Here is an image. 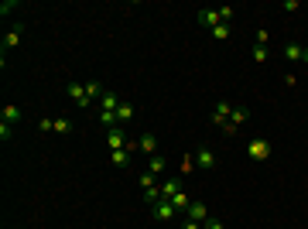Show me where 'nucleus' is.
<instances>
[{"label":"nucleus","instance_id":"19","mask_svg":"<svg viewBox=\"0 0 308 229\" xmlns=\"http://www.w3.org/2000/svg\"><path fill=\"white\" fill-rule=\"evenodd\" d=\"M164 168H168V158H161V154H154V158H151V168H148V171H151V174H161Z\"/></svg>","mask_w":308,"mask_h":229},{"label":"nucleus","instance_id":"14","mask_svg":"<svg viewBox=\"0 0 308 229\" xmlns=\"http://www.w3.org/2000/svg\"><path fill=\"white\" fill-rule=\"evenodd\" d=\"M116 123H120V120H116V113H113V110H100V126H106V130H113Z\"/></svg>","mask_w":308,"mask_h":229},{"label":"nucleus","instance_id":"1","mask_svg":"<svg viewBox=\"0 0 308 229\" xmlns=\"http://www.w3.org/2000/svg\"><path fill=\"white\" fill-rule=\"evenodd\" d=\"M151 216L158 219V222H175L178 209L171 206V198H161V202H154V206H151Z\"/></svg>","mask_w":308,"mask_h":229},{"label":"nucleus","instance_id":"17","mask_svg":"<svg viewBox=\"0 0 308 229\" xmlns=\"http://www.w3.org/2000/svg\"><path fill=\"white\" fill-rule=\"evenodd\" d=\"M247 116H250V110H247V106H233V113H229V123L240 126L243 120H247Z\"/></svg>","mask_w":308,"mask_h":229},{"label":"nucleus","instance_id":"21","mask_svg":"<svg viewBox=\"0 0 308 229\" xmlns=\"http://www.w3.org/2000/svg\"><path fill=\"white\" fill-rule=\"evenodd\" d=\"M212 38L226 41V38H229V24H216V28H212Z\"/></svg>","mask_w":308,"mask_h":229},{"label":"nucleus","instance_id":"30","mask_svg":"<svg viewBox=\"0 0 308 229\" xmlns=\"http://www.w3.org/2000/svg\"><path fill=\"white\" fill-rule=\"evenodd\" d=\"M11 134H14L11 123H0V137H4V140H11Z\"/></svg>","mask_w":308,"mask_h":229},{"label":"nucleus","instance_id":"2","mask_svg":"<svg viewBox=\"0 0 308 229\" xmlns=\"http://www.w3.org/2000/svg\"><path fill=\"white\" fill-rule=\"evenodd\" d=\"M247 158L250 161H267L271 158V144H267L264 137H253L250 144H247Z\"/></svg>","mask_w":308,"mask_h":229},{"label":"nucleus","instance_id":"5","mask_svg":"<svg viewBox=\"0 0 308 229\" xmlns=\"http://www.w3.org/2000/svg\"><path fill=\"white\" fill-rule=\"evenodd\" d=\"M185 219H195V222H205V219H209V209H205V202H192V206L185 209Z\"/></svg>","mask_w":308,"mask_h":229},{"label":"nucleus","instance_id":"3","mask_svg":"<svg viewBox=\"0 0 308 229\" xmlns=\"http://www.w3.org/2000/svg\"><path fill=\"white\" fill-rule=\"evenodd\" d=\"M65 92H68V99H72V103L79 106V110H89V96H86V86H82V82H68L65 86Z\"/></svg>","mask_w":308,"mask_h":229},{"label":"nucleus","instance_id":"11","mask_svg":"<svg viewBox=\"0 0 308 229\" xmlns=\"http://www.w3.org/2000/svg\"><path fill=\"white\" fill-rule=\"evenodd\" d=\"M0 120H4V123H17V120H21V106L7 103L4 110H0Z\"/></svg>","mask_w":308,"mask_h":229},{"label":"nucleus","instance_id":"28","mask_svg":"<svg viewBox=\"0 0 308 229\" xmlns=\"http://www.w3.org/2000/svg\"><path fill=\"white\" fill-rule=\"evenodd\" d=\"M267 41H271V35H267V28H260V31H257V45L267 48Z\"/></svg>","mask_w":308,"mask_h":229},{"label":"nucleus","instance_id":"10","mask_svg":"<svg viewBox=\"0 0 308 229\" xmlns=\"http://www.w3.org/2000/svg\"><path fill=\"white\" fill-rule=\"evenodd\" d=\"M199 21H202L205 28H209V31H212V28H216V24H223V17H219V7H212V11H202V14H199Z\"/></svg>","mask_w":308,"mask_h":229},{"label":"nucleus","instance_id":"16","mask_svg":"<svg viewBox=\"0 0 308 229\" xmlns=\"http://www.w3.org/2000/svg\"><path fill=\"white\" fill-rule=\"evenodd\" d=\"M116 120H120V123H130V120H134V106L120 103V106H116Z\"/></svg>","mask_w":308,"mask_h":229},{"label":"nucleus","instance_id":"8","mask_svg":"<svg viewBox=\"0 0 308 229\" xmlns=\"http://www.w3.org/2000/svg\"><path fill=\"white\" fill-rule=\"evenodd\" d=\"M178 192H182V178H168L161 185V198H175Z\"/></svg>","mask_w":308,"mask_h":229},{"label":"nucleus","instance_id":"27","mask_svg":"<svg viewBox=\"0 0 308 229\" xmlns=\"http://www.w3.org/2000/svg\"><path fill=\"white\" fill-rule=\"evenodd\" d=\"M14 7H17V4H14V0H4V4H0V14H4V17H7V14H14Z\"/></svg>","mask_w":308,"mask_h":229},{"label":"nucleus","instance_id":"26","mask_svg":"<svg viewBox=\"0 0 308 229\" xmlns=\"http://www.w3.org/2000/svg\"><path fill=\"white\" fill-rule=\"evenodd\" d=\"M202 229H226V226H223L219 219H212V216H209V219H205V222H202Z\"/></svg>","mask_w":308,"mask_h":229},{"label":"nucleus","instance_id":"6","mask_svg":"<svg viewBox=\"0 0 308 229\" xmlns=\"http://www.w3.org/2000/svg\"><path fill=\"white\" fill-rule=\"evenodd\" d=\"M137 150H144V154L154 158V154H158V137H154V134H144V137L137 140Z\"/></svg>","mask_w":308,"mask_h":229},{"label":"nucleus","instance_id":"9","mask_svg":"<svg viewBox=\"0 0 308 229\" xmlns=\"http://www.w3.org/2000/svg\"><path fill=\"white\" fill-rule=\"evenodd\" d=\"M110 161H113L116 168L124 171V168H130V150H127V147H120V150H110Z\"/></svg>","mask_w":308,"mask_h":229},{"label":"nucleus","instance_id":"7","mask_svg":"<svg viewBox=\"0 0 308 229\" xmlns=\"http://www.w3.org/2000/svg\"><path fill=\"white\" fill-rule=\"evenodd\" d=\"M106 144H110V147H113V150L127 147V134H124V130H116V126H113V130H106Z\"/></svg>","mask_w":308,"mask_h":229},{"label":"nucleus","instance_id":"32","mask_svg":"<svg viewBox=\"0 0 308 229\" xmlns=\"http://www.w3.org/2000/svg\"><path fill=\"white\" fill-rule=\"evenodd\" d=\"M301 62H305V65H308V48H305V52H301Z\"/></svg>","mask_w":308,"mask_h":229},{"label":"nucleus","instance_id":"25","mask_svg":"<svg viewBox=\"0 0 308 229\" xmlns=\"http://www.w3.org/2000/svg\"><path fill=\"white\" fill-rule=\"evenodd\" d=\"M140 188H154V174H151V171L140 174Z\"/></svg>","mask_w":308,"mask_h":229},{"label":"nucleus","instance_id":"12","mask_svg":"<svg viewBox=\"0 0 308 229\" xmlns=\"http://www.w3.org/2000/svg\"><path fill=\"white\" fill-rule=\"evenodd\" d=\"M21 24H17V28H14V31H7V35H4V41H0V48H4V52H7V48H14L17 45V41H21Z\"/></svg>","mask_w":308,"mask_h":229},{"label":"nucleus","instance_id":"15","mask_svg":"<svg viewBox=\"0 0 308 229\" xmlns=\"http://www.w3.org/2000/svg\"><path fill=\"white\" fill-rule=\"evenodd\" d=\"M301 52H305V45H298V41H291V45L285 48V58H288V62H301Z\"/></svg>","mask_w":308,"mask_h":229},{"label":"nucleus","instance_id":"31","mask_svg":"<svg viewBox=\"0 0 308 229\" xmlns=\"http://www.w3.org/2000/svg\"><path fill=\"white\" fill-rule=\"evenodd\" d=\"M182 229H202V222H195V219H185Z\"/></svg>","mask_w":308,"mask_h":229},{"label":"nucleus","instance_id":"23","mask_svg":"<svg viewBox=\"0 0 308 229\" xmlns=\"http://www.w3.org/2000/svg\"><path fill=\"white\" fill-rule=\"evenodd\" d=\"M253 62H257V65H264V62H267V48H264V45L253 48Z\"/></svg>","mask_w":308,"mask_h":229},{"label":"nucleus","instance_id":"22","mask_svg":"<svg viewBox=\"0 0 308 229\" xmlns=\"http://www.w3.org/2000/svg\"><path fill=\"white\" fill-rule=\"evenodd\" d=\"M144 202H151V206L161 202V188H144Z\"/></svg>","mask_w":308,"mask_h":229},{"label":"nucleus","instance_id":"20","mask_svg":"<svg viewBox=\"0 0 308 229\" xmlns=\"http://www.w3.org/2000/svg\"><path fill=\"white\" fill-rule=\"evenodd\" d=\"M82 86H86V96H89V99H96V96H103V82L89 79V82H82Z\"/></svg>","mask_w":308,"mask_h":229},{"label":"nucleus","instance_id":"4","mask_svg":"<svg viewBox=\"0 0 308 229\" xmlns=\"http://www.w3.org/2000/svg\"><path fill=\"white\" fill-rule=\"evenodd\" d=\"M195 164H199L202 171H212V168H216V154H212L209 147H199V154H195Z\"/></svg>","mask_w":308,"mask_h":229},{"label":"nucleus","instance_id":"18","mask_svg":"<svg viewBox=\"0 0 308 229\" xmlns=\"http://www.w3.org/2000/svg\"><path fill=\"white\" fill-rule=\"evenodd\" d=\"M116 106H120V103H116V92H103V96H100V110H113V113H116Z\"/></svg>","mask_w":308,"mask_h":229},{"label":"nucleus","instance_id":"24","mask_svg":"<svg viewBox=\"0 0 308 229\" xmlns=\"http://www.w3.org/2000/svg\"><path fill=\"white\" fill-rule=\"evenodd\" d=\"M55 134H72V123H68L65 116H62V120H55Z\"/></svg>","mask_w":308,"mask_h":229},{"label":"nucleus","instance_id":"13","mask_svg":"<svg viewBox=\"0 0 308 229\" xmlns=\"http://www.w3.org/2000/svg\"><path fill=\"white\" fill-rule=\"evenodd\" d=\"M192 202H195V198H188V192H185V188H182V192H178V195H175V198H171V206L178 209V212H185V209L192 206Z\"/></svg>","mask_w":308,"mask_h":229},{"label":"nucleus","instance_id":"29","mask_svg":"<svg viewBox=\"0 0 308 229\" xmlns=\"http://www.w3.org/2000/svg\"><path fill=\"white\" fill-rule=\"evenodd\" d=\"M38 126H41L45 134H52V130H55V120H38Z\"/></svg>","mask_w":308,"mask_h":229}]
</instances>
